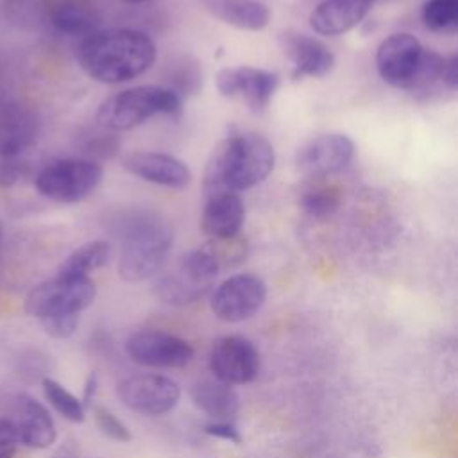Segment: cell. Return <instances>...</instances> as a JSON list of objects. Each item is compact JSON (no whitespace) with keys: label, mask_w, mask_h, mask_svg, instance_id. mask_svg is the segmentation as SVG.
<instances>
[{"label":"cell","mask_w":458,"mask_h":458,"mask_svg":"<svg viewBox=\"0 0 458 458\" xmlns=\"http://www.w3.org/2000/svg\"><path fill=\"white\" fill-rule=\"evenodd\" d=\"M276 165L272 143L256 132H234L216 143L202 175L204 199L243 191L265 181Z\"/></svg>","instance_id":"6da1fadb"},{"label":"cell","mask_w":458,"mask_h":458,"mask_svg":"<svg viewBox=\"0 0 458 458\" xmlns=\"http://www.w3.org/2000/svg\"><path fill=\"white\" fill-rule=\"evenodd\" d=\"M154 59V41L134 29L95 30L77 48V61L84 73L106 84L136 79L152 66Z\"/></svg>","instance_id":"7a4b0ae2"},{"label":"cell","mask_w":458,"mask_h":458,"mask_svg":"<svg viewBox=\"0 0 458 458\" xmlns=\"http://www.w3.org/2000/svg\"><path fill=\"white\" fill-rule=\"evenodd\" d=\"M182 100L170 88L163 86H136L123 89L106 98L95 113V122L106 131H129L152 116L165 114L179 118Z\"/></svg>","instance_id":"3957f363"},{"label":"cell","mask_w":458,"mask_h":458,"mask_svg":"<svg viewBox=\"0 0 458 458\" xmlns=\"http://www.w3.org/2000/svg\"><path fill=\"white\" fill-rule=\"evenodd\" d=\"M174 233L166 222L140 216L125 225L118 272L123 281L138 283L157 276L172 249Z\"/></svg>","instance_id":"277c9868"},{"label":"cell","mask_w":458,"mask_h":458,"mask_svg":"<svg viewBox=\"0 0 458 458\" xmlns=\"http://www.w3.org/2000/svg\"><path fill=\"white\" fill-rule=\"evenodd\" d=\"M218 274L216 261L200 247L182 254L170 270L163 272L154 283V292L163 302L191 304L211 288Z\"/></svg>","instance_id":"5b68a950"},{"label":"cell","mask_w":458,"mask_h":458,"mask_svg":"<svg viewBox=\"0 0 458 458\" xmlns=\"http://www.w3.org/2000/svg\"><path fill=\"white\" fill-rule=\"evenodd\" d=\"M104 170L91 159H57L36 175L38 191L61 204H73L89 197L100 184Z\"/></svg>","instance_id":"8992f818"},{"label":"cell","mask_w":458,"mask_h":458,"mask_svg":"<svg viewBox=\"0 0 458 458\" xmlns=\"http://www.w3.org/2000/svg\"><path fill=\"white\" fill-rule=\"evenodd\" d=\"M97 288L89 277L55 276L36 284L27 299L25 311L38 320L57 315H79L95 299Z\"/></svg>","instance_id":"52a82bcc"},{"label":"cell","mask_w":458,"mask_h":458,"mask_svg":"<svg viewBox=\"0 0 458 458\" xmlns=\"http://www.w3.org/2000/svg\"><path fill=\"white\" fill-rule=\"evenodd\" d=\"M267 299V286L254 274H236L211 293V310L224 322H242L256 315Z\"/></svg>","instance_id":"ba28073f"},{"label":"cell","mask_w":458,"mask_h":458,"mask_svg":"<svg viewBox=\"0 0 458 458\" xmlns=\"http://www.w3.org/2000/svg\"><path fill=\"white\" fill-rule=\"evenodd\" d=\"M216 89L222 97L243 102L250 111L259 113L268 107L277 86L279 77L252 66H227L215 75Z\"/></svg>","instance_id":"9c48e42d"},{"label":"cell","mask_w":458,"mask_h":458,"mask_svg":"<svg viewBox=\"0 0 458 458\" xmlns=\"http://www.w3.org/2000/svg\"><path fill=\"white\" fill-rule=\"evenodd\" d=\"M120 401L141 415L157 417L170 411L181 397L179 385L166 376L159 374H140L120 381L118 388Z\"/></svg>","instance_id":"30bf717a"},{"label":"cell","mask_w":458,"mask_h":458,"mask_svg":"<svg viewBox=\"0 0 458 458\" xmlns=\"http://www.w3.org/2000/svg\"><path fill=\"white\" fill-rule=\"evenodd\" d=\"M354 156V143L349 136L331 132L320 134L304 143L297 156V170L310 179H324L344 170Z\"/></svg>","instance_id":"8fae6325"},{"label":"cell","mask_w":458,"mask_h":458,"mask_svg":"<svg viewBox=\"0 0 458 458\" xmlns=\"http://www.w3.org/2000/svg\"><path fill=\"white\" fill-rule=\"evenodd\" d=\"M209 369L215 377L227 385L250 383L259 370V354L250 340L243 336H224L209 352Z\"/></svg>","instance_id":"7c38bea8"},{"label":"cell","mask_w":458,"mask_h":458,"mask_svg":"<svg viewBox=\"0 0 458 458\" xmlns=\"http://www.w3.org/2000/svg\"><path fill=\"white\" fill-rule=\"evenodd\" d=\"M422 50L419 39L408 32L383 39L376 52V66L381 79L394 88L408 89L417 73Z\"/></svg>","instance_id":"4fadbf2b"},{"label":"cell","mask_w":458,"mask_h":458,"mask_svg":"<svg viewBox=\"0 0 458 458\" xmlns=\"http://www.w3.org/2000/svg\"><path fill=\"white\" fill-rule=\"evenodd\" d=\"M125 351L129 358L147 367H184L193 358V347L170 333L165 331H138L127 344Z\"/></svg>","instance_id":"5bb4252c"},{"label":"cell","mask_w":458,"mask_h":458,"mask_svg":"<svg viewBox=\"0 0 458 458\" xmlns=\"http://www.w3.org/2000/svg\"><path fill=\"white\" fill-rule=\"evenodd\" d=\"M281 48L292 63V79L304 77L322 79L335 68L333 52L317 38L302 32H283L279 36Z\"/></svg>","instance_id":"9a60e30c"},{"label":"cell","mask_w":458,"mask_h":458,"mask_svg":"<svg viewBox=\"0 0 458 458\" xmlns=\"http://www.w3.org/2000/svg\"><path fill=\"white\" fill-rule=\"evenodd\" d=\"M122 166L152 184L181 190L190 184L191 172L177 157L163 152H131L122 159Z\"/></svg>","instance_id":"2e32d148"},{"label":"cell","mask_w":458,"mask_h":458,"mask_svg":"<svg viewBox=\"0 0 458 458\" xmlns=\"http://www.w3.org/2000/svg\"><path fill=\"white\" fill-rule=\"evenodd\" d=\"M38 136L36 114L20 102H0V156L13 157L29 148Z\"/></svg>","instance_id":"e0dca14e"},{"label":"cell","mask_w":458,"mask_h":458,"mask_svg":"<svg viewBox=\"0 0 458 458\" xmlns=\"http://www.w3.org/2000/svg\"><path fill=\"white\" fill-rule=\"evenodd\" d=\"M245 220V206L238 193L222 191L206 197L200 216L202 233L209 238H231L240 234Z\"/></svg>","instance_id":"ac0fdd59"},{"label":"cell","mask_w":458,"mask_h":458,"mask_svg":"<svg viewBox=\"0 0 458 458\" xmlns=\"http://www.w3.org/2000/svg\"><path fill=\"white\" fill-rule=\"evenodd\" d=\"M372 0H322L310 14V27L320 36H340L369 14Z\"/></svg>","instance_id":"d6986e66"},{"label":"cell","mask_w":458,"mask_h":458,"mask_svg":"<svg viewBox=\"0 0 458 458\" xmlns=\"http://www.w3.org/2000/svg\"><path fill=\"white\" fill-rule=\"evenodd\" d=\"M20 444L32 449H45L55 440V426L48 410L32 397H20L11 419Z\"/></svg>","instance_id":"ffe728a7"},{"label":"cell","mask_w":458,"mask_h":458,"mask_svg":"<svg viewBox=\"0 0 458 458\" xmlns=\"http://www.w3.org/2000/svg\"><path fill=\"white\" fill-rule=\"evenodd\" d=\"M200 4L213 18L240 30H261L270 21L268 7L259 0H200Z\"/></svg>","instance_id":"44dd1931"},{"label":"cell","mask_w":458,"mask_h":458,"mask_svg":"<svg viewBox=\"0 0 458 458\" xmlns=\"http://www.w3.org/2000/svg\"><path fill=\"white\" fill-rule=\"evenodd\" d=\"M191 399L197 408L218 422H233L240 406L233 386L218 379L197 381L191 386Z\"/></svg>","instance_id":"7402d4cb"},{"label":"cell","mask_w":458,"mask_h":458,"mask_svg":"<svg viewBox=\"0 0 458 458\" xmlns=\"http://www.w3.org/2000/svg\"><path fill=\"white\" fill-rule=\"evenodd\" d=\"M52 23L64 34L88 36L95 32L98 13L88 0H61L52 11Z\"/></svg>","instance_id":"603a6c76"},{"label":"cell","mask_w":458,"mask_h":458,"mask_svg":"<svg viewBox=\"0 0 458 458\" xmlns=\"http://www.w3.org/2000/svg\"><path fill=\"white\" fill-rule=\"evenodd\" d=\"M111 258V245L104 240H93L75 249L59 267V276L89 277L97 268H102Z\"/></svg>","instance_id":"cb8c5ba5"},{"label":"cell","mask_w":458,"mask_h":458,"mask_svg":"<svg viewBox=\"0 0 458 458\" xmlns=\"http://www.w3.org/2000/svg\"><path fill=\"white\" fill-rule=\"evenodd\" d=\"M422 21L433 32L454 34L458 30V0H426Z\"/></svg>","instance_id":"d4e9b609"},{"label":"cell","mask_w":458,"mask_h":458,"mask_svg":"<svg viewBox=\"0 0 458 458\" xmlns=\"http://www.w3.org/2000/svg\"><path fill=\"white\" fill-rule=\"evenodd\" d=\"M202 249L216 261L222 272L224 268L240 265L247 256L249 245L242 234H236L231 238H209V242L204 243Z\"/></svg>","instance_id":"484cf974"},{"label":"cell","mask_w":458,"mask_h":458,"mask_svg":"<svg viewBox=\"0 0 458 458\" xmlns=\"http://www.w3.org/2000/svg\"><path fill=\"white\" fill-rule=\"evenodd\" d=\"M43 392L47 401L59 411L64 419L72 422H82L84 420V404L79 397H75L72 392H68L61 383H57L52 377L43 379Z\"/></svg>","instance_id":"4316f807"},{"label":"cell","mask_w":458,"mask_h":458,"mask_svg":"<svg viewBox=\"0 0 458 458\" xmlns=\"http://www.w3.org/2000/svg\"><path fill=\"white\" fill-rule=\"evenodd\" d=\"M301 209L313 218H326L333 215L340 206V195L335 188H311L299 199Z\"/></svg>","instance_id":"83f0119b"},{"label":"cell","mask_w":458,"mask_h":458,"mask_svg":"<svg viewBox=\"0 0 458 458\" xmlns=\"http://www.w3.org/2000/svg\"><path fill=\"white\" fill-rule=\"evenodd\" d=\"M93 417H95L97 428L106 437L116 440V442H129L132 438L129 428L109 408H106L102 404H95L93 406Z\"/></svg>","instance_id":"f1b7e54d"},{"label":"cell","mask_w":458,"mask_h":458,"mask_svg":"<svg viewBox=\"0 0 458 458\" xmlns=\"http://www.w3.org/2000/svg\"><path fill=\"white\" fill-rule=\"evenodd\" d=\"M43 329L55 338H66L72 336L79 326V315H57L39 320Z\"/></svg>","instance_id":"f546056e"},{"label":"cell","mask_w":458,"mask_h":458,"mask_svg":"<svg viewBox=\"0 0 458 458\" xmlns=\"http://www.w3.org/2000/svg\"><path fill=\"white\" fill-rule=\"evenodd\" d=\"M20 440L11 419H0V458H13Z\"/></svg>","instance_id":"4dcf8cb0"},{"label":"cell","mask_w":458,"mask_h":458,"mask_svg":"<svg viewBox=\"0 0 458 458\" xmlns=\"http://www.w3.org/2000/svg\"><path fill=\"white\" fill-rule=\"evenodd\" d=\"M204 431L211 437H216V438H222V440H227V442H233V444H240L242 442V435L240 431L236 429V426L233 422H218V420H213L209 424L204 426Z\"/></svg>","instance_id":"1f68e13d"},{"label":"cell","mask_w":458,"mask_h":458,"mask_svg":"<svg viewBox=\"0 0 458 458\" xmlns=\"http://www.w3.org/2000/svg\"><path fill=\"white\" fill-rule=\"evenodd\" d=\"M97 376L95 374H91L88 379H86V388H84V397H82V404L84 406H89L91 404V399H93V395H95V392H97Z\"/></svg>","instance_id":"d6a6232c"},{"label":"cell","mask_w":458,"mask_h":458,"mask_svg":"<svg viewBox=\"0 0 458 458\" xmlns=\"http://www.w3.org/2000/svg\"><path fill=\"white\" fill-rule=\"evenodd\" d=\"M125 2H129V4H141V2H145V0H125Z\"/></svg>","instance_id":"836d02e7"},{"label":"cell","mask_w":458,"mask_h":458,"mask_svg":"<svg viewBox=\"0 0 458 458\" xmlns=\"http://www.w3.org/2000/svg\"><path fill=\"white\" fill-rule=\"evenodd\" d=\"M0 240H2V227H0Z\"/></svg>","instance_id":"e575fe53"}]
</instances>
